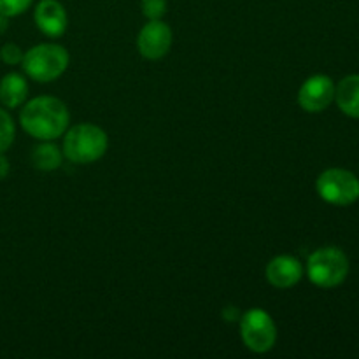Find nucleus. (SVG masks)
Instances as JSON below:
<instances>
[{"instance_id": "6", "label": "nucleus", "mask_w": 359, "mask_h": 359, "mask_svg": "<svg viewBox=\"0 0 359 359\" xmlns=\"http://www.w3.org/2000/svg\"><path fill=\"white\" fill-rule=\"evenodd\" d=\"M241 335L252 353H269L277 340V328L269 312L252 309L242 316Z\"/></svg>"}, {"instance_id": "4", "label": "nucleus", "mask_w": 359, "mask_h": 359, "mask_svg": "<svg viewBox=\"0 0 359 359\" xmlns=\"http://www.w3.org/2000/svg\"><path fill=\"white\" fill-rule=\"evenodd\" d=\"M349 273V259L337 248H323L312 252L307 262V276L312 284L332 290L340 286Z\"/></svg>"}, {"instance_id": "10", "label": "nucleus", "mask_w": 359, "mask_h": 359, "mask_svg": "<svg viewBox=\"0 0 359 359\" xmlns=\"http://www.w3.org/2000/svg\"><path fill=\"white\" fill-rule=\"evenodd\" d=\"M302 276H304V266L293 256H277L266 265V279L279 290L293 287L294 284L300 283Z\"/></svg>"}, {"instance_id": "19", "label": "nucleus", "mask_w": 359, "mask_h": 359, "mask_svg": "<svg viewBox=\"0 0 359 359\" xmlns=\"http://www.w3.org/2000/svg\"><path fill=\"white\" fill-rule=\"evenodd\" d=\"M7 28H9V18L4 16V14H0V34H4Z\"/></svg>"}, {"instance_id": "18", "label": "nucleus", "mask_w": 359, "mask_h": 359, "mask_svg": "<svg viewBox=\"0 0 359 359\" xmlns=\"http://www.w3.org/2000/svg\"><path fill=\"white\" fill-rule=\"evenodd\" d=\"M7 174H9V161L4 156V153H0V181L6 179Z\"/></svg>"}, {"instance_id": "1", "label": "nucleus", "mask_w": 359, "mask_h": 359, "mask_svg": "<svg viewBox=\"0 0 359 359\" xmlns=\"http://www.w3.org/2000/svg\"><path fill=\"white\" fill-rule=\"evenodd\" d=\"M69 118L67 105L60 98L37 97L21 109L20 123L34 139L53 140L65 133Z\"/></svg>"}, {"instance_id": "3", "label": "nucleus", "mask_w": 359, "mask_h": 359, "mask_svg": "<svg viewBox=\"0 0 359 359\" xmlns=\"http://www.w3.org/2000/svg\"><path fill=\"white\" fill-rule=\"evenodd\" d=\"M21 67L28 77L39 83H49L62 76L69 67V53L58 44H39L23 55Z\"/></svg>"}, {"instance_id": "17", "label": "nucleus", "mask_w": 359, "mask_h": 359, "mask_svg": "<svg viewBox=\"0 0 359 359\" xmlns=\"http://www.w3.org/2000/svg\"><path fill=\"white\" fill-rule=\"evenodd\" d=\"M0 58L7 65H18V63L23 62V51L20 49V46L16 44H6L0 49Z\"/></svg>"}, {"instance_id": "16", "label": "nucleus", "mask_w": 359, "mask_h": 359, "mask_svg": "<svg viewBox=\"0 0 359 359\" xmlns=\"http://www.w3.org/2000/svg\"><path fill=\"white\" fill-rule=\"evenodd\" d=\"M142 13L147 20H160L167 13V0H142Z\"/></svg>"}, {"instance_id": "15", "label": "nucleus", "mask_w": 359, "mask_h": 359, "mask_svg": "<svg viewBox=\"0 0 359 359\" xmlns=\"http://www.w3.org/2000/svg\"><path fill=\"white\" fill-rule=\"evenodd\" d=\"M32 0H0V14L7 18L18 16L30 7Z\"/></svg>"}, {"instance_id": "5", "label": "nucleus", "mask_w": 359, "mask_h": 359, "mask_svg": "<svg viewBox=\"0 0 359 359\" xmlns=\"http://www.w3.org/2000/svg\"><path fill=\"white\" fill-rule=\"evenodd\" d=\"M319 196L332 205L347 207L359 198V179L346 168H328L316 182Z\"/></svg>"}, {"instance_id": "9", "label": "nucleus", "mask_w": 359, "mask_h": 359, "mask_svg": "<svg viewBox=\"0 0 359 359\" xmlns=\"http://www.w3.org/2000/svg\"><path fill=\"white\" fill-rule=\"evenodd\" d=\"M35 25L48 37H60L67 30V13L58 0H41L35 7Z\"/></svg>"}, {"instance_id": "7", "label": "nucleus", "mask_w": 359, "mask_h": 359, "mask_svg": "<svg viewBox=\"0 0 359 359\" xmlns=\"http://www.w3.org/2000/svg\"><path fill=\"white\" fill-rule=\"evenodd\" d=\"M335 100V84L328 76H312L298 91V104L307 112H321Z\"/></svg>"}, {"instance_id": "2", "label": "nucleus", "mask_w": 359, "mask_h": 359, "mask_svg": "<svg viewBox=\"0 0 359 359\" xmlns=\"http://www.w3.org/2000/svg\"><path fill=\"white\" fill-rule=\"evenodd\" d=\"M109 146L107 135L100 126L83 123L67 132L63 154L76 165H88L100 160Z\"/></svg>"}, {"instance_id": "11", "label": "nucleus", "mask_w": 359, "mask_h": 359, "mask_svg": "<svg viewBox=\"0 0 359 359\" xmlns=\"http://www.w3.org/2000/svg\"><path fill=\"white\" fill-rule=\"evenodd\" d=\"M335 100L344 114L359 118V74H353L340 81L335 88Z\"/></svg>"}, {"instance_id": "12", "label": "nucleus", "mask_w": 359, "mask_h": 359, "mask_svg": "<svg viewBox=\"0 0 359 359\" xmlns=\"http://www.w3.org/2000/svg\"><path fill=\"white\" fill-rule=\"evenodd\" d=\"M28 95V84L23 76L16 72H11L2 77L0 81V102L6 107L14 109L20 107Z\"/></svg>"}, {"instance_id": "13", "label": "nucleus", "mask_w": 359, "mask_h": 359, "mask_svg": "<svg viewBox=\"0 0 359 359\" xmlns=\"http://www.w3.org/2000/svg\"><path fill=\"white\" fill-rule=\"evenodd\" d=\"M32 163L39 170H56L62 165V153L55 144H42L35 147L32 153Z\"/></svg>"}, {"instance_id": "14", "label": "nucleus", "mask_w": 359, "mask_h": 359, "mask_svg": "<svg viewBox=\"0 0 359 359\" xmlns=\"http://www.w3.org/2000/svg\"><path fill=\"white\" fill-rule=\"evenodd\" d=\"M14 140V123L4 109H0V153H6Z\"/></svg>"}, {"instance_id": "8", "label": "nucleus", "mask_w": 359, "mask_h": 359, "mask_svg": "<svg viewBox=\"0 0 359 359\" xmlns=\"http://www.w3.org/2000/svg\"><path fill=\"white\" fill-rule=\"evenodd\" d=\"M137 46L144 58L160 60L170 51L172 30L167 23L160 20H149V23L140 30Z\"/></svg>"}]
</instances>
